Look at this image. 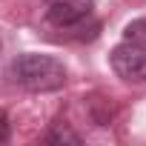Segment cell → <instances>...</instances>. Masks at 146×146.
Masks as SVG:
<instances>
[{
  "mask_svg": "<svg viewBox=\"0 0 146 146\" xmlns=\"http://www.w3.org/2000/svg\"><path fill=\"white\" fill-rule=\"evenodd\" d=\"M9 78L29 89V92H54L66 83V69L57 57L52 54H37V52H26L17 54L9 66Z\"/></svg>",
  "mask_w": 146,
  "mask_h": 146,
  "instance_id": "cell-1",
  "label": "cell"
},
{
  "mask_svg": "<svg viewBox=\"0 0 146 146\" xmlns=\"http://www.w3.org/2000/svg\"><path fill=\"white\" fill-rule=\"evenodd\" d=\"M109 63L115 69V75L129 80V83H143L146 80V46L143 43L123 40L120 46L112 49Z\"/></svg>",
  "mask_w": 146,
  "mask_h": 146,
  "instance_id": "cell-2",
  "label": "cell"
},
{
  "mask_svg": "<svg viewBox=\"0 0 146 146\" xmlns=\"http://www.w3.org/2000/svg\"><path fill=\"white\" fill-rule=\"evenodd\" d=\"M92 9H95V0H49L46 20L57 29H75L83 20H89Z\"/></svg>",
  "mask_w": 146,
  "mask_h": 146,
  "instance_id": "cell-3",
  "label": "cell"
},
{
  "mask_svg": "<svg viewBox=\"0 0 146 146\" xmlns=\"http://www.w3.org/2000/svg\"><path fill=\"white\" fill-rule=\"evenodd\" d=\"M123 37H126V40H132V43H143V46H146V17H137V20L126 23Z\"/></svg>",
  "mask_w": 146,
  "mask_h": 146,
  "instance_id": "cell-4",
  "label": "cell"
},
{
  "mask_svg": "<svg viewBox=\"0 0 146 146\" xmlns=\"http://www.w3.org/2000/svg\"><path fill=\"white\" fill-rule=\"evenodd\" d=\"M46 143H80V135H75V132L57 126V129H52V132L46 135Z\"/></svg>",
  "mask_w": 146,
  "mask_h": 146,
  "instance_id": "cell-5",
  "label": "cell"
},
{
  "mask_svg": "<svg viewBox=\"0 0 146 146\" xmlns=\"http://www.w3.org/2000/svg\"><path fill=\"white\" fill-rule=\"evenodd\" d=\"M12 137V126H9V115L0 112V143H6Z\"/></svg>",
  "mask_w": 146,
  "mask_h": 146,
  "instance_id": "cell-6",
  "label": "cell"
}]
</instances>
